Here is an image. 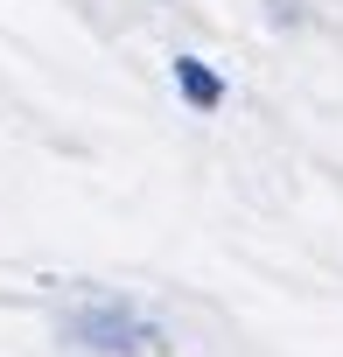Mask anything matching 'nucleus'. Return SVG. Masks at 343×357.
<instances>
[{"label": "nucleus", "mask_w": 343, "mask_h": 357, "mask_svg": "<svg viewBox=\"0 0 343 357\" xmlns=\"http://www.w3.org/2000/svg\"><path fill=\"white\" fill-rule=\"evenodd\" d=\"M70 343H84V350H147L154 343V322L140 315V308H126V301H91V308H77L70 322Z\"/></svg>", "instance_id": "obj_1"}, {"label": "nucleus", "mask_w": 343, "mask_h": 357, "mask_svg": "<svg viewBox=\"0 0 343 357\" xmlns=\"http://www.w3.org/2000/svg\"><path fill=\"white\" fill-rule=\"evenodd\" d=\"M176 84H183V98L197 112H211L224 98V84H218V70H204V56H176Z\"/></svg>", "instance_id": "obj_2"}]
</instances>
